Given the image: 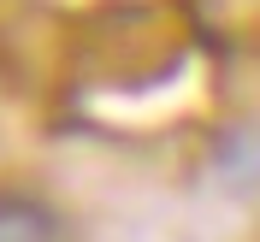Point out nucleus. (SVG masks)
I'll list each match as a JSON object with an SVG mask.
<instances>
[{"instance_id": "f257e3e1", "label": "nucleus", "mask_w": 260, "mask_h": 242, "mask_svg": "<svg viewBox=\"0 0 260 242\" xmlns=\"http://www.w3.org/2000/svg\"><path fill=\"white\" fill-rule=\"evenodd\" d=\"M71 53L101 83H142L183 65V30L160 0H101L71 24Z\"/></svg>"}, {"instance_id": "f03ea898", "label": "nucleus", "mask_w": 260, "mask_h": 242, "mask_svg": "<svg viewBox=\"0 0 260 242\" xmlns=\"http://www.w3.org/2000/svg\"><path fill=\"white\" fill-rule=\"evenodd\" d=\"M0 242H71L65 213L30 189H0Z\"/></svg>"}]
</instances>
